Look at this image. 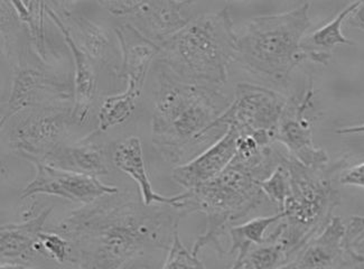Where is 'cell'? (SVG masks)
I'll use <instances>...</instances> for the list:
<instances>
[{
  "label": "cell",
  "instance_id": "6da1fadb",
  "mask_svg": "<svg viewBox=\"0 0 364 269\" xmlns=\"http://www.w3.org/2000/svg\"><path fill=\"white\" fill-rule=\"evenodd\" d=\"M183 216L169 204L147 206L137 193L119 191L50 230L69 241L70 264L79 269H157V256L168 253Z\"/></svg>",
  "mask_w": 364,
  "mask_h": 269
},
{
  "label": "cell",
  "instance_id": "7a4b0ae2",
  "mask_svg": "<svg viewBox=\"0 0 364 269\" xmlns=\"http://www.w3.org/2000/svg\"><path fill=\"white\" fill-rule=\"evenodd\" d=\"M230 103L221 90L186 83L156 64L154 147L175 167L192 161L227 132L213 125Z\"/></svg>",
  "mask_w": 364,
  "mask_h": 269
},
{
  "label": "cell",
  "instance_id": "3957f363",
  "mask_svg": "<svg viewBox=\"0 0 364 269\" xmlns=\"http://www.w3.org/2000/svg\"><path fill=\"white\" fill-rule=\"evenodd\" d=\"M235 56L237 33L229 7H225L196 17L163 43L156 62L186 83L221 90Z\"/></svg>",
  "mask_w": 364,
  "mask_h": 269
},
{
  "label": "cell",
  "instance_id": "277c9868",
  "mask_svg": "<svg viewBox=\"0 0 364 269\" xmlns=\"http://www.w3.org/2000/svg\"><path fill=\"white\" fill-rule=\"evenodd\" d=\"M311 4L285 13L254 17L237 33L235 63L259 79L285 85L306 61L301 44L311 27Z\"/></svg>",
  "mask_w": 364,
  "mask_h": 269
},
{
  "label": "cell",
  "instance_id": "5b68a950",
  "mask_svg": "<svg viewBox=\"0 0 364 269\" xmlns=\"http://www.w3.org/2000/svg\"><path fill=\"white\" fill-rule=\"evenodd\" d=\"M282 164L287 171L289 192L282 211L284 216L268 236L284 246L293 261L304 246L330 223L333 212L341 204V194L328 174V165L307 167L287 152Z\"/></svg>",
  "mask_w": 364,
  "mask_h": 269
},
{
  "label": "cell",
  "instance_id": "8992f818",
  "mask_svg": "<svg viewBox=\"0 0 364 269\" xmlns=\"http://www.w3.org/2000/svg\"><path fill=\"white\" fill-rule=\"evenodd\" d=\"M259 181L251 172L235 161L213 179L193 190L185 191L181 199L183 216L202 213L206 216V228L193 246V253L212 247L220 255H227L222 237L228 235L233 222L243 219L262 206L266 196Z\"/></svg>",
  "mask_w": 364,
  "mask_h": 269
},
{
  "label": "cell",
  "instance_id": "52a82bcc",
  "mask_svg": "<svg viewBox=\"0 0 364 269\" xmlns=\"http://www.w3.org/2000/svg\"><path fill=\"white\" fill-rule=\"evenodd\" d=\"M17 116L6 130V142L14 153L32 164L44 163L66 143L70 128L75 125L73 102L27 109Z\"/></svg>",
  "mask_w": 364,
  "mask_h": 269
},
{
  "label": "cell",
  "instance_id": "ba28073f",
  "mask_svg": "<svg viewBox=\"0 0 364 269\" xmlns=\"http://www.w3.org/2000/svg\"><path fill=\"white\" fill-rule=\"evenodd\" d=\"M288 98L282 93L252 83H237L235 99L214 122L213 128L227 132L235 127L260 145L276 144V132Z\"/></svg>",
  "mask_w": 364,
  "mask_h": 269
},
{
  "label": "cell",
  "instance_id": "9c48e42d",
  "mask_svg": "<svg viewBox=\"0 0 364 269\" xmlns=\"http://www.w3.org/2000/svg\"><path fill=\"white\" fill-rule=\"evenodd\" d=\"M13 80L9 99L1 107V128L21 111L56 103L74 102V82L33 65L24 56L15 53Z\"/></svg>",
  "mask_w": 364,
  "mask_h": 269
},
{
  "label": "cell",
  "instance_id": "30bf717a",
  "mask_svg": "<svg viewBox=\"0 0 364 269\" xmlns=\"http://www.w3.org/2000/svg\"><path fill=\"white\" fill-rule=\"evenodd\" d=\"M102 9L127 23L161 46L192 21L193 1H99Z\"/></svg>",
  "mask_w": 364,
  "mask_h": 269
},
{
  "label": "cell",
  "instance_id": "8fae6325",
  "mask_svg": "<svg viewBox=\"0 0 364 269\" xmlns=\"http://www.w3.org/2000/svg\"><path fill=\"white\" fill-rule=\"evenodd\" d=\"M315 91L313 82L301 97L288 98L276 132V144L284 146L291 157L307 167H324L328 165V155L313 142L311 119L307 114L314 107Z\"/></svg>",
  "mask_w": 364,
  "mask_h": 269
},
{
  "label": "cell",
  "instance_id": "7c38bea8",
  "mask_svg": "<svg viewBox=\"0 0 364 269\" xmlns=\"http://www.w3.org/2000/svg\"><path fill=\"white\" fill-rule=\"evenodd\" d=\"M33 165L36 169V175L23 190L21 200L37 194H48L85 206L102 196L119 192L117 186L103 184L98 177L64 171L48 164L35 163Z\"/></svg>",
  "mask_w": 364,
  "mask_h": 269
},
{
  "label": "cell",
  "instance_id": "4fadbf2b",
  "mask_svg": "<svg viewBox=\"0 0 364 269\" xmlns=\"http://www.w3.org/2000/svg\"><path fill=\"white\" fill-rule=\"evenodd\" d=\"M239 132L229 127L218 142L188 163L175 167L172 179L185 191L198 188L221 174L237 153Z\"/></svg>",
  "mask_w": 364,
  "mask_h": 269
},
{
  "label": "cell",
  "instance_id": "5bb4252c",
  "mask_svg": "<svg viewBox=\"0 0 364 269\" xmlns=\"http://www.w3.org/2000/svg\"><path fill=\"white\" fill-rule=\"evenodd\" d=\"M46 15L63 35L65 44L71 51L74 61V102L73 117L75 125H85L90 116L91 106L97 89V73L93 66L92 58L87 56L77 42L74 41L71 28L65 21L58 15L50 3L46 5Z\"/></svg>",
  "mask_w": 364,
  "mask_h": 269
},
{
  "label": "cell",
  "instance_id": "9a60e30c",
  "mask_svg": "<svg viewBox=\"0 0 364 269\" xmlns=\"http://www.w3.org/2000/svg\"><path fill=\"white\" fill-rule=\"evenodd\" d=\"M346 226L333 216L322 233L313 238L294 259L296 269H344L353 261L344 246Z\"/></svg>",
  "mask_w": 364,
  "mask_h": 269
},
{
  "label": "cell",
  "instance_id": "2e32d148",
  "mask_svg": "<svg viewBox=\"0 0 364 269\" xmlns=\"http://www.w3.org/2000/svg\"><path fill=\"white\" fill-rule=\"evenodd\" d=\"M53 211V206L44 209L38 216L21 223L3 224L0 228L1 264L32 267L38 253L41 233Z\"/></svg>",
  "mask_w": 364,
  "mask_h": 269
},
{
  "label": "cell",
  "instance_id": "e0dca14e",
  "mask_svg": "<svg viewBox=\"0 0 364 269\" xmlns=\"http://www.w3.org/2000/svg\"><path fill=\"white\" fill-rule=\"evenodd\" d=\"M116 35L122 58L119 74L127 85L143 91L148 71L159 56V46L127 21L117 27Z\"/></svg>",
  "mask_w": 364,
  "mask_h": 269
},
{
  "label": "cell",
  "instance_id": "ac0fdd59",
  "mask_svg": "<svg viewBox=\"0 0 364 269\" xmlns=\"http://www.w3.org/2000/svg\"><path fill=\"white\" fill-rule=\"evenodd\" d=\"M97 134L98 132H93L77 143H64L43 164L87 176L110 174L108 154L97 139Z\"/></svg>",
  "mask_w": 364,
  "mask_h": 269
},
{
  "label": "cell",
  "instance_id": "d6986e66",
  "mask_svg": "<svg viewBox=\"0 0 364 269\" xmlns=\"http://www.w3.org/2000/svg\"><path fill=\"white\" fill-rule=\"evenodd\" d=\"M114 164L117 169L129 175L137 183L141 200L147 206L169 204L180 210L182 193L174 196H161L155 192L144 161L143 146L136 136L122 140L114 148Z\"/></svg>",
  "mask_w": 364,
  "mask_h": 269
},
{
  "label": "cell",
  "instance_id": "ffe728a7",
  "mask_svg": "<svg viewBox=\"0 0 364 269\" xmlns=\"http://www.w3.org/2000/svg\"><path fill=\"white\" fill-rule=\"evenodd\" d=\"M360 1L350 4L336 15L328 24L319 27L311 34L305 35L301 48L304 56L309 61L319 65H328L332 58V50L338 45H353L342 33V25L355 11Z\"/></svg>",
  "mask_w": 364,
  "mask_h": 269
},
{
  "label": "cell",
  "instance_id": "44dd1931",
  "mask_svg": "<svg viewBox=\"0 0 364 269\" xmlns=\"http://www.w3.org/2000/svg\"><path fill=\"white\" fill-rule=\"evenodd\" d=\"M284 213L278 212L277 214L269 216H260L249 220L240 226H232L228 231L231 246L227 255L237 253L235 263L230 269H235L240 264L243 257L246 256L249 249L255 245H260L266 239V231L274 224L278 223L282 219Z\"/></svg>",
  "mask_w": 364,
  "mask_h": 269
},
{
  "label": "cell",
  "instance_id": "7402d4cb",
  "mask_svg": "<svg viewBox=\"0 0 364 269\" xmlns=\"http://www.w3.org/2000/svg\"><path fill=\"white\" fill-rule=\"evenodd\" d=\"M58 9V14L62 19L69 21V27L77 29L81 40V48L87 52V56L92 58L93 62H100L105 60L108 52L110 38L108 33L103 27L95 24L90 19L83 16H75L65 9V4L52 3ZM50 4V5H52Z\"/></svg>",
  "mask_w": 364,
  "mask_h": 269
},
{
  "label": "cell",
  "instance_id": "603a6c76",
  "mask_svg": "<svg viewBox=\"0 0 364 269\" xmlns=\"http://www.w3.org/2000/svg\"><path fill=\"white\" fill-rule=\"evenodd\" d=\"M140 95V90L127 85L124 93L107 97L99 109V132H107L127 122L135 111Z\"/></svg>",
  "mask_w": 364,
  "mask_h": 269
},
{
  "label": "cell",
  "instance_id": "cb8c5ba5",
  "mask_svg": "<svg viewBox=\"0 0 364 269\" xmlns=\"http://www.w3.org/2000/svg\"><path fill=\"white\" fill-rule=\"evenodd\" d=\"M21 25L26 26L34 52L41 60H46V29L44 16L46 5L44 1H11Z\"/></svg>",
  "mask_w": 364,
  "mask_h": 269
},
{
  "label": "cell",
  "instance_id": "d4e9b609",
  "mask_svg": "<svg viewBox=\"0 0 364 269\" xmlns=\"http://www.w3.org/2000/svg\"><path fill=\"white\" fill-rule=\"evenodd\" d=\"M291 261L284 246L267 236L264 243L249 249L235 269H278Z\"/></svg>",
  "mask_w": 364,
  "mask_h": 269
},
{
  "label": "cell",
  "instance_id": "484cf974",
  "mask_svg": "<svg viewBox=\"0 0 364 269\" xmlns=\"http://www.w3.org/2000/svg\"><path fill=\"white\" fill-rule=\"evenodd\" d=\"M38 253L58 264L71 263V246L69 241L63 236L50 230L41 233Z\"/></svg>",
  "mask_w": 364,
  "mask_h": 269
},
{
  "label": "cell",
  "instance_id": "4316f807",
  "mask_svg": "<svg viewBox=\"0 0 364 269\" xmlns=\"http://www.w3.org/2000/svg\"><path fill=\"white\" fill-rule=\"evenodd\" d=\"M161 269H206L203 263L192 250H188L177 233L172 247L167 253L166 258Z\"/></svg>",
  "mask_w": 364,
  "mask_h": 269
},
{
  "label": "cell",
  "instance_id": "83f0119b",
  "mask_svg": "<svg viewBox=\"0 0 364 269\" xmlns=\"http://www.w3.org/2000/svg\"><path fill=\"white\" fill-rule=\"evenodd\" d=\"M344 246L348 257L364 266V216H352L346 226Z\"/></svg>",
  "mask_w": 364,
  "mask_h": 269
},
{
  "label": "cell",
  "instance_id": "f1b7e54d",
  "mask_svg": "<svg viewBox=\"0 0 364 269\" xmlns=\"http://www.w3.org/2000/svg\"><path fill=\"white\" fill-rule=\"evenodd\" d=\"M262 190L266 198L274 202L279 209V212H282L289 192L287 171L282 164L262 183Z\"/></svg>",
  "mask_w": 364,
  "mask_h": 269
},
{
  "label": "cell",
  "instance_id": "f546056e",
  "mask_svg": "<svg viewBox=\"0 0 364 269\" xmlns=\"http://www.w3.org/2000/svg\"><path fill=\"white\" fill-rule=\"evenodd\" d=\"M338 182L342 185L364 189V162L344 169L338 179Z\"/></svg>",
  "mask_w": 364,
  "mask_h": 269
},
{
  "label": "cell",
  "instance_id": "4dcf8cb0",
  "mask_svg": "<svg viewBox=\"0 0 364 269\" xmlns=\"http://www.w3.org/2000/svg\"><path fill=\"white\" fill-rule=\"evenodd\" d=\"M348 24L364 32V1H360L355 11L346 19Z\"/></svg>",
  "mask_w": 364,
  "mask_h": 269
},
{
  "label": "cell",
  "instance_id": "1f68e13d",
  "mask_svg": "<svg viewBox=\"0 0 364 269\" xmlns=\"http://www.w3.org/2000/svg\"><path fill=\"white\" fill-rule=\"evenodd\" d=\"M336 132L338 134H361V132H364V124L356 125V126L341 127V128L336 130Z\"/></svg>",
  "mask_w": 364,
  "mask_h": 269
},
{
  "label": "cell",
  "instance_id": "d6a6232c",
  "mask_svg": "<svg viewBox=\"0 0 364 269\" xmlns=\"http://www.w3.org/2000/svg\"><path fill=\"white\" fill-rule=\"evenodd\" d=\"M0 269H41L34 267L21 266V265L1 264Z\"/></svg>",
  "mask_w": 364,
  "mask_h": 269
},
{
  "label": "cell",
  "instance_id": "836d02e7",
  "mask_svg": "<svg viewBox=\"0 0 364 269\" xmlns=\"http://www.w3.org/2000/svg\"><path fill=\"white\" fill-rule=\"evenodd\" d=\"M344 269H364V266H362V265L360 264H355V263H353V264L348 265V267H346Z\"/></svg>",
  "mask_w": 364,
  "mask_h": 269
},
{
  "label": "cell",
  "instance_id": "e575fe53",
  "mask_svg": "<svg viewBox=\"0 0 364 269\" xmlns=\"http://www.w3.org/2000/svg\"><path fill=\"white\" fill-rule=\"evenodd\" d=\"M278 269H296L295 263H294V260L291 261V263L286 264L285 266L280 267Z\"/></svg>",
  "mask_w": 364,
  "mask_h": 269
}]
</instances>
